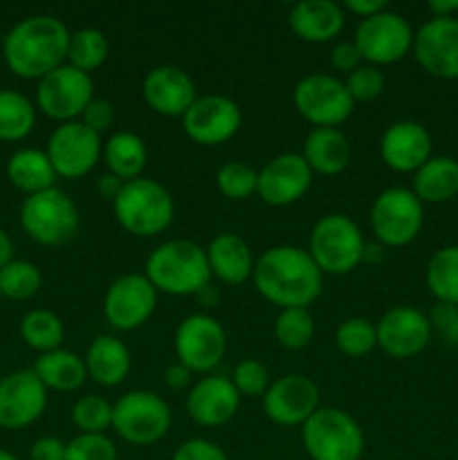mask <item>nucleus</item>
<instances>
[{
	"mask_svg": "<svg viewBox=\"0 0 458 460\" xmlns=\"http://www.w3.org/2000/svg\"><path fill=\"white\" fill-rule=\"evenodd\" d=\"M251 281L265 301L281 310L310 308L323 290V272L308 250L296 245L265 250L256 259Z\"/></svg>",
	"mask_w": 458,
	"mask_h": 460,
	"instance_id": "obj_1",
	"label": "nucleus"
},
{
	"mask_svg": "<svg viewBox=\"0 0 458 460\" xmlns=\"http://www.w3.org/2000/svg\"><path fill=\"white\" fill-rule=\"evenodd\" d=\"M72 31L49 13H34L18 21L3 39V57L9 70L21 79L40 81L67 63Z\"/></svg>",
	"mask_w": 458,
	"mask_h": 460,
	"instance_id": "obj_2",
	"label": "nucleus"
},
{
	"mask_svg": "<svg viewBox=\"0 0 458 460\" xmlns=\"http://www.w3.org/2000/svg\"><path fill=\"white\" fill-rule=\"evenodd\" d=\"M144 277L162 295L198 296L211 283L207 250L187 238L162 243L148 254Z\"/></svg>",
	"mask_w": 458,
	"mask_h": 460,
	"instance_id": "obj_3",
	"label": "nucleus"
},
{
	"mask_svg": "<svg viewBox=\"0 0 458 460\" xmlns=\"http://www.w3.org/2000/svg\"><path fill=\"white\" fill-rule=\"evenodd\" d=\"M112 214L130 236L153 238L171 227L175 218V202L164 184L142 175L124 182L119 196L112 200Z\"/></svg>",
	"mask_w": 458,
	"mask_h": 460,
	"instance_id": "obj_4",
	"label": "nucleus"
},
{
	"mask_svg": "<svg viewBox=\"0 0 458 460\" xmlns=\"http://www.w3.org/2000/svg\"><path fill=\"white\" fill-rule=\"evenodd\" d=\"M364 252L362 229L346 214L321 216L310 232L308 254L323 274H350L364 263Z\"/></svg>",
	"mask_w": 458,
	"mask_h": 460,
	"instance_id": "obj_5",
	"label": "nucleus"
},
{
	"mask_svg": "<svg viewBox=\"0 0 458 460\" xmlns=\"http://www.w3.org/2000/svg\"><path fill=\"white\" fill-rule=\"evenodd\" d=\"M301 440L310 460H362L364 431L348 411L319 407L301 427Z\"/></svg>",
	"mask_w": 458,
	"mask_h": 460,
	"instance_id": "obj_6",
	"label": "nucleus"
},
{
	"mask_svg": "<svg viewBox=\"0 0 458 460\" xmlns=\"http://www.w3.org/2000/svg\"><path fill=\"white\" fill-rule=\"evenodd\" d=\"M171 425L169 402L153 391H128L112 404V431L135 447H151L164 440Z\"/></svg>",
	"mask_w": 458,
	"mask_h": 460,
	"instance_id": "obj_7",
	"label": "nucleus"
},
{
	"mask_svg": "<svg viewBox=\"0 0 458 460\" xmlns=\"http://www.w3.org/2000/svg\"><path fill=\"white\" fill-rule=\"evenodd\" d=\"M79 209L61 189L34 193L22 200L21 227L27 236L43 247H61L79 232Z\"/></svg>",
	"mask_w": 458,
	"mask_h": 460,
	"instance_id": "obj_8",
	"label": "nucleus"
},
{
	"mask_svg": "<svg viewBox=\"0 0 458 460\" xmlns=\"http://www.w3.org/2000/svg\"><path fill=\"white\" fill-rule=\"evenodd\" d=\"M371 232L382 247H407L425 225V205L407 187H389L371 205Z\"/></svg>",
	"mask_w": 458,
	"mask_h": 460,
	"instance_id": "obj_9",
	"label": "nucleus"
},
{
	"mask_svg": "<svg viewBox=\"0 0 458 460\" xmlns=\"http://www.w3.org/2000/svg\"><path fill=\"white\" fill-rule=\"evenodd\" d=\"M292 103L313 128H339L355 111L344 79L326 72L301 76L292 90Z\"/></svg>",
	"mask_w": 458,
	"mask_h": 460,
	"instance_id": "obj_10",
	"label": "nucleus"
},
{
	"mask_svg": "<svg viewBox=\"0 0 458 460\" xmlns=\"http://www.w3.org/2000/svg\"><path fill=\"white\" fill-rule=\"evenodd\" d=\"M413 39H416V31L409 25L407 18L386 9L377 16L359 21L353 43L357 45L364 63L382 67L402 61L413 49Z\"/></svg>",
	"mask_w": 458,
	"mask_h": 460,
	"instance_id": "obj_11",
	"label": "nucleus"
},
{
	"mask_svg": "<svg viewBox=\"0 0 458 460\" xmlns=\"http://www.w3.org/2000/svg\"><path fill=\"white\" fill-rule=\"evenodd\" d=\"M178 362L196 376H209L227 353V331L216 317L207 313H193L175 328L173 337Z\"/></svg>",
	"mask_w": 458,
	"mask_h": 460,
	"instance_id": "obj_12",
	"label": "nucleus"
},
{
	"mask_svg": "<svg viewBox=\"0 0 458 460\" xmlns=\"http://www.w3.org/2000/svg\"><path fill=\"white\" fill-rule=\"evenodd\" d=\"M94 99V81L85 72L63 63L36 85V108L58 124L79 121Z\"/></svg>",
	"mask_w": 458,
	"mask_h": 460,
	"instance_id": "obj_13",
	"label": "nucleus"
},
{
	"mask_svg": "<svg viewBox=\"0 0 458 460\" xmlns=\"http://www.w3.org/2000/svg\"><path fill=\"white\" fill-rule=\"evenodd\" d=\"M45 153L58 178L81 180L92 173L101 162L103 142L101 135L90 130L81 121H67L52 130Z\"/></svg>",
	"mask_w": 458,
	"mask_h": 460,
	"instance_id": "obj_14",
	"label": "nucleus"
},
{
	"mask_svg": "<svg viewBox=\"0 0 458 460\" xmlns=\"http://www.w3.org/2000/svg\"><path fill=\"white\" fill-rule=\"evenodd\" d=\"M157 295L160 292L144 274H121L103 295V317L119 332L137 331L155 313Z\"/></svg>",
	"mask_w": 458,
	"mask_h": 460,
	"instance_id": "obj_15",
	"label": "nucleus"
},
{
	"mask_svg": "<svg viewBox=\"0 0 458 460\" xmlns=\"http://www.w3.org/2000/svg\"><path fill=\"white\" fill-rule=\"evenodd\" d=\"M241 126V106L225 94H202L182 117L184 135L200 146L227 144L236 137Z\"/></svg>",
	"mask_w": 458,
	"mask_h": 460,
	"instance_id": "obj_16",
	"label": "nucleus"
},
{
	"mask_svg": "<svg viewBox=\"0 0 458 460\" xmlns=\"http://www.w3.org/2000/svg\"><path fill=\"white\" fill-rule=\"evenodd\" d=\"M48 409V389L31 368L0 377V427L7 431L25 429L40 420Z\"/></svg>",
	"mask_w": 458,
	"mask_h": 460,
	"instance_id": "obj_17",
	"label": "nucleus"
},
{
	"mask_svg": "<svg viewBox=\"0 0 458 460\" xmlns=\"http://www.w3.org/2000/svg\"><path fill=\"white\" fill-rule=\"evenodd\" d=\"M319 386L313 377L301 373H287L269 385L263 395V411L269 422L278 427H304L317 411Z\"/></svg>",
	"mask_w": 458,
	"mask_h": 460,
	"instance_id": "obj_18",
	"label": "nucleus"
},
{
	"mask_svg": "<svg viewBox=\"0 0 458 460\" xmlns=\"http://www.w3.org/2000/svg\"><path fill=\"white\" fill-rule=\"evenodd\" d=\"M377 349L393 359H409L429 346L431 323L422 310L411 305H395L375 322Z\"/></svg>",
	"mask_w": 458,
	"mask_h": 460,
	"instance_id": "obj_19",
	"label": "nucleus"
},
{
	"mask_svg": "<svg viewBox=\"0 0 458 460\" xmlns=\"http://www.w3.org/2000/svg\"><path fill=\"white\" fill-rule=\"evenodd\" d=\"M413 57L436 79H458V18H431L413 39Z\"/></svg>",
	"mask_w": 458,
	"mask_h": 460,
	"instance_id": "obj_20",
	"label": "nucleus"
},
{
	"mask_svg": "<svg viewBox=\"0 0 458 460\" xmlns=\"http://www.w3.org/2000/svg\"><path fill=\"white\" fill-rule=\"evenodd\" d=\"M314 173L301 153H281L259 171L256 196L269 207H290L304 200L313 187Z\"/></svg>",
	"mask_w": 458,
	"mask_h": 460,
	"instance_id": "obj_21",
	"label": "nucleus"
},
{
	"mask_svg": "<svg viewBox=\"0 0 458 460\" xmlns=\"http://www.w3.org/2000/svg\"><path fill=\"white\" fill-rule=\"evenodd\" d=\"M142 97L153 112L162 117H180L193 106L198 94L196 81L178 66H157L144 76Z\"/></svg>",
	"mask_w": 458,
	"mask_h": 460,
	"instance_id": "obj_22",
	"label": "nucleus"
},
{
	"mask_svg": "<svg viewBox=\"0 0 458 460\" xmlns=\"http://www.w3.org/2000/svg\"><path fill=\"white\" fill-rule=\"evenodd\" d=\"M184 407H187L189 418L196 425L214 429V427L227 425L236 416L238 409H241V394L229 377L209 373V376L193 382Z\"/></svg>",
	"mask_w": 458,
	"mask_h": 460,
	"instance_id": "obj_23",
	"label": "nucleus"
},
{
	"mask_svg": "<svg viewBox=\"0 0 458 460\" xmlns=\"http://www.w3.org/2000/svg\"><path fill=\"white\" fill-rule=\"evenodd\" d=\"M434 142L420 121L400 119L393 121L382 133L380 157L395 173H416L431 157Z\"/></svg>",
	"mask_w": 458,
	"mask_h": 460,
	"instance_id": "obj_24",
	"label": "nucleus"
},
{
	"mask_svg": "<svg viewBox=\"0 0 458 460\" xmlns=\"http://www.w3.org/2000/svg\"><path fill=\"white\" fill-rule=\"evenodd\" d=\"M287 25L296 39L305 43H330L346 25V12L332 0H301L292 4Z\"/></svg>",
	"mask_w": 458,
	"mask_h": 460,
	"instance_id": "obj_25",
	"label": "nucleus"
},
{
	"mask_svg": "<svg viewBox=\"0 0 458 460\" xmlns=\"http://www.w3.org/2000/svg\"><path fill=\"white\" fill-rule=\"evenodd\" d=\"M207 261H209L211 277L218 279L225 286H242L254 274L256 259L251 247L241 234L220 232L209 241Z\"/></svg>",
	"mask_w": 458,
	"mask_h": 460,
	"instance_id": "obj_26",
	"label": "nucleus"
},
{
	"mask_svg": "<svg viewBox=\"0 0 458 460\" xmlns=\"http://www.w3.org/2000/svg\"><path fill=\"white\" fill-rule=\"evenodd\" d=\"M84 362L90 380L106 389L119 386L128 377L130 367H133L128 346L115 335L94 337L85 350Z\"/></svg>",
	"mask_w": 458,
	"mask_h": 460,
	"instance_id": "obj_27",
	"label": "nucleus"
},
{
	"mask_svg": "<svg viewBox=\"0 0 458 460\" xmlns=\"http://www.w3.org/2000/svg\"><path fill=\"white\" fill-rule=\"evenodd\" d=\"M301 155L313 173L339 175L348 169L353 148L348 135L341 128H313L305 135Z\"/></svg>",
	"mask_w": 458,
	"mask_h": 460,
	"instance_id": "obj_28",
	"label": "nucleus"
},
{
	"mask_svg": "<svg viewBox=\"0 0 458 460\" xmlns=\"http://www.w3.org/2000/svg\"><path fill=\"white\" fill-rule=\"evenodd\" d=\"M411 191L422 205H440L458 196V162L447 155H431L413 173Z\"/></svg>",
	"mask_w": 458,
	"mask_h": 460,
	"instance_id": "obj_29",
	"label": "nucleus"
},
{
	"mask_svg": "<svg viewBox=\"0 0 458 460\" xmlns=\"http://www.w3.org/2000/svg\"><path fill=\"white\" fill-rule=\"evenodd\" d=\"M101 162L106 164L108 173L117 175L121 182L142 178L148 164L146 142L133 130H115L103 142Z\"/></svg>",
	"mask_w": 458,
	"mask_h": 460,
	"instance_id": "obj_30",
	"label": "nucleus"
},
{
	"mask_svg": "<svg viewBox=\"0 0 458 460\" xmlns=\"http://www.w3.org/2000/svg\"><path fill=\"white\" fill-rule=\"evenodd\" d=\"M31 371L39 376L43 386L48 391H58V394H72L79 391L88 380V371H85V362L81 355L75 350L58 349L52 353L39 355Z\"/></svg>",
	"mask_w": 458,
	"mask_h": 460,
	"instance_id": "obj_31",
	"label": "nucleus"
},
{
	"mask_svg": "<svg viewBox=\"0 0 458 460\" xmlns=\"http://www.w3.org/2000/svg\"><path fill=\"white\" fill-rule=\"evenodd\" d=\"M57 178L48 153L39 148H21L7 162V180L25 196L48 191L54 187Z\"/></svg>",
	"mask_w": 458,
	"mask_h": 460,
	"instance_id": "obj_32",
	"label": "nucleus"
},
{
	"mask_svg": "<svg viewBox=\"0 0 458 460\" xmlns=\"http://www.w3.org/2000/svg\"><path fill=\"white\" fill-rule=\"evenodd\" d=\"M36 106L18 90H0V142H21L34 130Z\"/></svg>",
	"mask_w": 458,
	"mask_h": 460,
	"instance_id": "obj_33",
	"label": "nucleus"
},
{
	"mask_svg": "<svg viewBox=\"0 0 458 460\" xmlns=\"http://www.w3.org/2000/svg\"><path fill=\"white\" fill-rule=\"evenodd\" d=\"M21 337L39 355L52 353V350L63 349L66 326H63L61 317L57 313H52V310L34 308L22 317Z\"/></svg>",
	"mask_w": 458,
	"mask_h": 460,
	"instance_id": "obj_34",
	"label": "nucleus"
},
{
	"mask_svg": "<svg viewBox=\"0 0 458 460\" xmlns=\"http://www.w3.org/2000/svg\"><path fill=\"white\" fill-rule=\"evenodd\" d=\"M425 279L436 304L458 305V245L440 247L427 263Z\"/></svg>",
	"mask_w": 458,
	"mask_h": 460,
	"instance_id": "obj_35",
	"label": "nucleus"
},
{
	"mask_svg": "<svg viewBox=\"0 0 458 460\" xmlns=\"http://www.w3.org/2000/svg\"><path fill=\"white\" fill-rule=\"evenodd\" d=\"M108 54H110V45L101 30L81 27V30L72 31L70 45H67V66L90 75L106 63Z\"/></svg>",
	"mask_w": 458,
	"mask_h": 460,
	"instance_id": "obj_36",
	"label": "nucleus"
},
{
	"mask_svg": "<svg viewBox=\"0 0 458 460\" xmlns=\"http://www.w3.org/2000/svg\"><path fill=\"white\" fill-rule=\"evenodd\" d=\"M43 274L31 261L13 259L0 270V296L12 301H27L39 295Z\"/></svg>",
	"mask_w": 458,
	"mask_h": 460,
	"instance_id": "obj_37",
	"label": "nucleus"
},
{
	"mask_svg": "<svg viewBox=\"0 0 458 460\" xmlns=\"http://www.w3.org/2000/svg\"><path fill=\"white\" fill-rule=\"evenodd\" d=\"M274 337L286 350L305 349L314 337V317L310 308L278 310L274 319Z\"/></svg>",
	"mask_w": 458,
	"mask_h": 460,
	"instance_id": "obj_38",
	"label": "nucleus"
},
{
	"mask_svg": "<svg viewBox=\"0 0 458 460\" xmlns=\"http://www.w3.org/2000/svg\"><path fill=\"white\" fill-rule=\"evenodd\" d=\"M335 346L346 358H366L377 349L375 323L366 317H348L337 326Z\"/></svg>",
	"mask_w": 458,
	"mask_h": 460,
	"instance_id": "obj_39",
	"label": "nucleus"
},
{
	"mask_svg": "<svg viewBox=\"0 0 458 460\" xmlns=\"http://www.w3.org/2000/svg\"><path fill=\"white\" fill-rule=\"evenodd\" d=\"M70 418L79 434H106L112 429V402L103 395H81L72 404Z\"/></svg>",
	"mask_w": 458,
	"mask_h": 460,
	"instance_id": "obj_40",
	"label": "nucleus"
},
{
	"mask_svg": "<svg viewBox=\"0 0 458 460\" xmlns=\"http://www.w3.org/2000/svg\"><path fill=\"white\" fill-rule=\"evenodd\" d=\"M216 187L225 198L233 202H242L256 196L259 191V171L245 162L232 160L223 164L216 173Z\"/></svg>",
	"mask_w": 458,
	"mask_h": 460,
	"instance_id": "obj_41",
	"label": "nucleus"
},
{
	"mask_svg": "<svg viewBox=\"0 0 458 460\" xmlns=\"http://www.w3.org/2000/svg\"><path fill=\"white\" fill-rule=\"evenodd\" d=\"M66 460H119V449L106 434H79L66 445Z\"/></svg>",
	"mask_w": 458,
	"mask_h": 460,
	"instance_id": "obj_42",
	"label": "nucleus"
},
{
	"mask_svg": "<svg viewBox=\"0 0 458 460\" xmlns=\"http://www.w3.org/2000/svg\"><path fill=\"white\" fill-rule=\"evenodd\" d=\"M229 380L236 386L241 398L242 395H247V398H259L260 395L263 398L265 391L272 385L268 367L263 362H259V359H242V362H238L233 367V373Z\"/></svg>",
	"mask_w": 458,
	"mask_h": 460,
	"instance_id": "obj_43",
	"label": "nucleus"
},
{
	"mask_svg": "<svg viewBox=\"0 0 458 460\" xmlns=\"http://www.w3.org/2000/svg\"><path fill=\"white\" fill-rule=\"evenodd\" d=\"M346 90L353 97V102H373V99L380 97L384 93V72L382 67L368 66V63H362L355 72H350L344 79Z\"/></svg>",
	"mask_w": 458,
	"mask_h": 460,
	"instance_id": "obj_44",
	"label": "nucleus"
},
{
	"mask_svg": "<svg viewBox=\"0 0 458 460\" xmlns=\"http://www.w3.org/2000/svg\"><path fill=\"white\" fill-rule=\"evenodd\" d=\"M115 119H117V112H115V106H112V102H108V99H101V97H94L92 102L85 106L84 115H81L79 121L84 126H88L90 130H94L97 135H103L115 126Z\"/></svg>",
	"mask_w": 458,
	"mask_h": 460,
	"instance_id": "obj_45",
	"label": "nucleus"
},
{
	"mask_svg": "<svg viewBox=\"0 0 458 460\" xmlns=\"http://www.w3.org/2000/svg\"><path fill=\"white\" fill-rule=\"evenodd\" d=\"M427 317H429L431 331L438 332L447 344L458 346V305L436 304Z\"/></svg>",
	"mask_w": 458,
	"mask_h": 460,
	"instance_id": "obj_46",
	"label": "nucleus"
},
{
	"mask_svg": "<svg viewBox=\"0 0 458 460\" xmlns=\"http://www.w3.org/2000/svg\"><path fill=\"white\" fill-rule=\"evenodd\" d=\"M171 460H229L225 449L220 445L211 443L207 438H191L184 440L178 449H175Z\"/></svg>",
	"mask_w": 458,
	"mask_h": 460,
	"instance_id": "obj_47",
	"label": "nucleus"
},
{
	"mask_svg": "<svg viewBox=\"0 0 458 460\" xmlns=\"http://www.w3.org/2000/svg\"><path fill=\"white\" fill-rule=\"evenodd\" d=\"M328 63H330V67L335 72H344V75L348 76L350 72L357 70L364 61L357 45H355L353 40H339V43L332 45L330 54H328Z\"/></svg>",
	"mask_w": 458,
	"mask_h": 460,
	"instance_id": "obj_48",
	"label": "nucleus"
},
{
	"mask_svg": "<svg viewBox=\"0 0 458 460\" xmlns=\"http://www.w3.org/2000/svg\"><path fill=\"white\" fill-rule=\"evenodd\" d=\"M66 445L57 436H43L30 447V460H66Z\"/></svg>",
	"mask_w": 458,
	"mask_h": 460,
	"instance_id": "obj_49",
	"label": "nucleus"
},
{
	"mask_svg": "<svg viewBox=\"0 0 458 460\" xmlns=\"http://www.w3.org/2000/svg\"><path fill=\"white\" fill-rule=\"evenodd\" d=\"M341 7H344V12L355 13L359 21H364V18L377 16V13H382V12H386V9H389V7H386L384 0H346Z\"/></svg>",
	"mask_w": 458,
	"mask_h": 460,
	"instance_id": "obj_50",
	"label": "nucleus"
},
{
	"mask_svg": "<svg viewBox=\"0 0 458 460\" xmlns=\"http://www.w3.org/2000/svg\"><path fill=\"white\" fill-rule=\"evenodd\" d=\"M164 382L171 391H182V389H191L193 386V373L189 371L184 364L175 362L166 368L164 373Z\"/></svg>",
	"mask_w": 458,
	"mask_h": 460,
	"instance_id": "obj_51",
	"label": "nucleus"
},
{
	"mask_svg": "<svg viewBox=\"0 0 458 460\" xmlns=\"http://www.w3.org/2000/svg\"><path fill=\"white\" fill-rule=\"evenodd\" d=\"M121 187H124V182H121V180L117 178V175H112V173H103L101 178L97 180L99 196L106 198V200H110V202L115 200L117 196H119Z\"/></svg>",
	"mask_w": 458,
	"mask_h": 460,
	"instance_id": "obj_52",
	"label": "nucleus"
},
{
	"mask_svg": "<svg viewBox=\"0 0 458 460\" xmlns=\"http://www.w3.org/2000/svg\"><path fill=\"white\" fill-rule=\"evenodd\" d=\"M427 9L431 18H454L458 12V0H429Z\"/></svg>",
	"mask_w": 458,
	"mask_h": 460,
	"instance_id": "obj_53",
	"label": "nucleus"
},
{
	"mask_svg": "<svg viewBox=\"0 0 458 460\" xmlns=\"http://www.w3.org/2000/svg\"><path fill=\"white\" fill-rule=\"evenodd\" d=\"M9 261H13V243L12 238H9V234L0 227V270H3Z\"/></svg>",
	"mask_w": 458,
	"mask_h": 460,
	"instance_id": "obj_54",
	"label": "nucleus"
},
{
	"mask_svg": "<svg viewBox=\"0 0 458 460\" xmlns=\"http://www.w3.org/2000/svg\"><path fill=\"white\" fill-rule=\"evenodd\" d=\"M0 460H18V458L13 456L12 452H7V449H0Z\"/></svg>",
	"mask_w": 458,
	"mask_h": 460,
	"instance_id": "obj_55",
	"label": "nucleus"
},
{
	"mask_svg": "<svg viewBox=\"0 0 458 460\" xmlns=\"http://www.w3.org/2000/svg\"><path fill=\"white\" fill-rule=\"evenodd\" d=\"M0 377H3V368H0Z\"/></svg>",
	"mask_w": 458,
	"mask_h": 460,
	"instance_id": "obj_56",
	"label": "nucleus"
},
{
	"mask_svg": "<svg viewBox=\"0 0 458 460\" xmlns=\"http://www.w3.org/2000/svg\"><path fill=\"white\" fill-rule=\"evenodd\" d=\"M0 299H3V296H0Z\"/></svg>",
	"mask_w": 458,
	"mask_h": 460,
	"instance_id": "obj_57",
	"label": "nucleus"
}]
</instances>
